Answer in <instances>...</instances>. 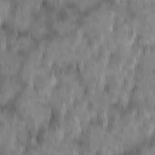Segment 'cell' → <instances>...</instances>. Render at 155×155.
I'll use <instances>...</instances> for the list:
<instances>
[{"instance_id": "obj_12", "label": "cell", "mask_w": 155, "mask_h": 155, "mask_svg": "<svg viewBox=\"0 0 155 155\" xmlns=\"http://www.w3.org/2000/svg\"><path fill=\"white\" fill-rule=\"evenodd\" d=\"M36 15L38 13L33 12L31 10L22 5H16L6 23L13 31H19V33L28 31Z\"/></svg>"}, {"instance_id": "obj_7", "label": "cell", "mask_w": 155, "mask_h": 155, "mask_svg": "<svg viewBox=\"0 0 155 155\" xmlns=\"http://www.w3.org/2000/svg\"><path fill=\"white\" fill-rule=\"evenodd\" d=\"M108 63V57L97 53L88 61L80 64L79 75L84 86L86 87V91L105 87Z\"/></svg>"}, {"instance_id": "obj_11", "label": "cell", "mask_w": 155, "mask_h": 155, "mask_svg": "<svg viewBox=\"0 0 155 155\" xmlns=\"http://www.w3.org/2000/svg\"><path fill=\"white\" fill-rule=\"evenodd\" d=\"M24 56L6 47L0 51V76L18 78Z\"/></svg>"}, {"instance_id": "obj_1", "label": "cell", "mask_w": 155, "mask_h": 155, "mask_svg": "<svg viewBox=\"0 0 155 155\" xmlns=\"http://www.w3.org/2000/svg\"><path fill=\"white\" fill-rule=\"evenodd\" d=\"M16 110L27 124L30 132L46 127L52 116V109L48 104L47 96L31 85L24 87L18 94Z\"/></svg>"}, {"instance_id": "obj_4", "label": "cell", "mask_w": 155, "mask_h": 155, "mask_svg": "<svg viewBox=\"0 0 155 155\" xmlns=\"http://www.w3.org/2000/svg\"><path fill=\"white\" fill-rule=\"evenodd\" d=\"M81 36V33L68 36L57 35L50 40H42L39 45L53 67L59 69L71 68L78 64V46Z\"/></svg>"}, {"instance_id": "obj_2", "label": "cell", "mask_w": 155, "mask_h": 155, "mask_svg": "<svg viewBox=\"0 0 155 155\" xmlns=\"http://www.w3.org/2000/svg\"><path fill=\"white\" fill-rule=\"evenodd\" d=\"M27 124L17 114L7 109H0V153H23L29 144Z\"/></svg>"}, {"instance_id": "obj_3", "label": "cell", "mask_w": 155, "mask_h": 155, "mask_svg": "<svg viewBox=\"0 0 155 155\" xmlns=\"http://www.w3.org/2000/svg\"><path fill=\"white\" fill-rule=\"evenodd\" d=\"M115 27L113 2H102L87 11L80 22V33L91 44L98 45Z\"/></svg>"}, {"instance_id": "obj_20", "label": "cell", "mask_w": 155, "mask_h": 155, "mask_svg": "<svg viewBox=\"0 0 155 155\" xmlns=\"http://www.w3.org/2000/svg\"><path fill=\"white\" fill-rule=\"evenodd\" d=\"M73 4L79 12H87L102 4V0H74Z\"/></svg>"}, {"instance_id": "obj_14", "label": "cell", "mask_w": 155, "mask_h": 155, "mask_svg": "<svg viewBox=\"0 0 155 155\" xmlns=\"http://www.w3.org/2000/svg\"><path fill=\"white\" fill-rule=\"evenodd\" d=\"M67 113H69L74 119H76L78 122L82 126L84 130L96 120L94 113L92 111V109L88 105V103L85 99V97L81 98V99L75 101Z\"/></svg>"}, {"instance_id": "obj_9", "label": "cell", "mask_w": 155, "mask_h": 155, "mask_svg": "<svg viewBox=\"0 0 155 155\" xmlns=\"http://www.w3.org/2000/svg\"><path fill=\"white\" fill-rule=\"evenodd\" d=\"M85 99L87 101L88 105L91 107L92 111L94 113L96 120L101 119L103 122H105L107 115H108L109 110L111 109V107L116 104L113 96L107 90V87L86 91Z\"/></svg>"}, {"instance_id": "obj_15", "label": "cell", "mask_w": 155, "mask_h": 155, "mask_svg": "<svg viewBox=\"0 0 155 155\" xmlns=\"http://www.w3.org/2000/svg\"><path fill=\"white\" fill-rule=\"evenodd\" d=\"M22 90L23 86L19 79L0 76V105H6L17 98Z\"/></svg>"}, {"instance_id": "obj_18", "label": "cell", "mask_w": 155, "mask_h": 155, "mask_svg": "<svg viewBox=\"0 0 155 155\" xmlns=\"http://www.w3.org/2000/svg\"><path fill=\"white\" fill-rule=\"evenodd\" d=\"M30 85L34 86L36 90H39L40 92H42V93H45L47 96V93L57 85L56 71H53V69H51V70H47V71L42 73Z\"/></svg>"}, {"instance_id": "obj_17", "label": "cell", "mask_w": 155, "mask_h": 155, "mask_svg": "<svg viewBox=\"0 0 155 155\" xmlns=\"http://www.w3.org/2000/svg\"><path fill=\"white\" fill-rule=\"evenodd\" d=\"M39 46V41L33 39L30 35H18L16 33L7 34V47L21 53L27 54Z\"/></svg>"}, {"instance_id": "obj_8", "label": "cell", "mask_w": 155, "mask_h": 155, "mask_svg": "<svg viewBox=\"0 0 155 155\" xmlns=\"http://www.w3.org/2000/svg\"><path fill=\"white\" fill-rule=\"evenodd\" d=\"M51 69H53V65L45 57V54L39 45L36 48H34L33 51H30L29 53H27L24 56L18 78L22 82L30 85L39 75H41L42 73L51 70Z\"/></svg>"}, {"instance_id": "obj_13", "label": "cell", "mask_w": 155, "mask_h": 155, "mask_svg": "<svg viewBox=\"0 0 155 155\" xmlns=\"http://www.w3.org/2000/svg\"><path fill=\"white\" fill-rule=\"evenodd\" d=\"M47 101H48V104L52 111L64 114L70 109V107L75 102V98L67 88L59 85H56L47 93Z\"/></svg>"}, {"instance_id": "obj_21", "label": "cell", "mask_w": 155, "mask_h": 155, "mask_svg": "<svg viewBox=\"0 0 155 155\" xmlns=\"http://www.w3.org/2000/svg\"><path fill=\"white\" fill-rule=\"evenodd\" d=\"M142 153H145V154H154V148H153V145H150V148H144L143 150H142Z\"/></svg>"}, {"instance_id": "obj_5", "label": "cell", "mask_w": 155, "mask_h": 155, "mask_svg": "<svg viewBox=\"0 0 155 155\" xmlns=\"http://www.w3.org/2000/svg\"><path fill=\"white\" fill-rule=\"evenodd\" d=\"M84 147L85 153H121L125 149L115 138L110 128H107L104 124L88 125L84 132Z\"/></svg>"}, {"instance_id": "obj_6", "label": "cell", "mask_w": 155, "mask_h": 155, "mask_svg": "<svg viewBox=\"0 0 155 155\" xmlns=\"http://www.w3.org/2000/svg\"><path fill=\"white\" fill-rule=\"evenodd\" d=\"M28 151L35 154H74L81 151V145L75 140L65 138L54 125L47 128L42 136V140L39 144L31 145Z\"/></svg>"}, {"instance_id": "obj_10", "label": "cell", "mask_w": 155, "mask_h": 155, "mask_svg": "<svg viewBox=\"0 0 155 155\" xmlns=\"http://www.w3.org/2000/svg\"><path fill=\"white\" fill-rule=\"evenodd\" d=\"M57 76V85L67 88L73 97L75 98V101L81 99L85 97L86 94V87L84 86L79 73L71 67V68H63L59 69L56 73Z\"/></svg>"}, {"instance_id": "obj_16", "label": "cell", "mask_w": 155, "mask_h": 155, "mask_svg": "<svg viewBox=\"0 0 155 155\" xmlns=\"http://www.w3.org/2000/svg\"><path fill=\"white\" fill-rule=\"evenodd\" d=\"M56 126L61 130V132L63 133V136L65 138L71 139V140L79 139L82 136V132H84L82 126L69 113L61 114V117L58 119Z\"/></svg>"}, {"instance_id": "obj_19", "label": "cell", "mask_w": 155, "mask_h": 155, "mask_svg": "<svg viewBox=\"0 0 155 155\" xmlns=\"http://www.w3.org/2000/svg\"><path fill=\"white\" fill-rule=\"evenodd\" d=\"M13 7L15 6L11 0H0V28L4 23L7 22Z\"/></svg>"}]
</instances>
